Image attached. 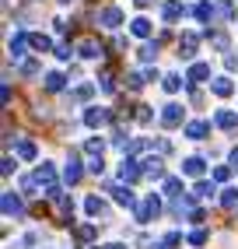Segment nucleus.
I'll return each mask as SVG.
<instances>
[{
    "label": "nucleus",
    "mask_w": 238,
    "mask_h": 249,
    "mask_svg": "<svg viewBox=\"0 0 238 249\" xmlns=\"http://www.w3.org/2000/svg\"><path fill=\"white\" fill-rule=\"evenodd\" d=\"M221 204H224L228 211H231V207H238V190H224V196H221Z\"/></svg>",
    "instance_id": "nucleus-30"
},
{
    "label": "nucleus",
    "mask_w": 238,
    "mask_h": 249,
    "mask_svg": "<svg viewBox=\"0 0 238 249\" xmlns=\"http://www.w3.org/2000/svg\"><path fill=\"white\" fill-rule=\"evenodd\" d=\"M210 91H214L217 98H228V95L235 91V85H231V77H214V81H210Z\"/></svg>",
    "instance_id": "nucleus-14"
},
{
    "label": "nucleus",
    "mask_w": 238,
    "mask_h": 249,
    "mask_svg": "<svg viewBox=\"0 0 238 249\" xmlns=\"http://www.w3.org/2000/svg\"><path fill=\"white\" fill-rule=\"evenodd\" d=\"M25 42H28V36H25V32H18V36L11 39V56H25Z\"/></svg>",
    "instance_id": "nucleus-19"
},
{
    "label": "nucleus",
    "mask_w": 238,
    "mask_h": 249,
    "mask_svg": "<svg viewBox=\"0 0 238 249\" xmlns=\"http://www.w3.org/2000/svg\"><path fill=\"white\" fill-rule=\"evenodd\" d=\"M165 193L168 196H182V182L179 179H165Z\"/></svg>",
    "instance_id": "nucleus-28"
},
{
    "label": "nucleus",
    "mask_w": 238,
    "mask_h": 249,
    "mask_svg": "<svg viewBox=\"0 0 238 249\" xmlns=\"http://www.w3.org/2000/svg\"><path fill=\"white\" fill-rule=\"evenodd\" d=\"M102 249H126V246H119V242H112V246H102Z\"/></svg>",
    "instance_id": "nucleus-42"
},
{
    "label": "nucleus",
    "mask_w": 238,
    "mask_h": 249,
    "mask_svg": "<svg viewBox=\"0 0 238 249\" xmlns=\"http://www.w3.org/2000/svg\"><path fill=\"white\" fill-rule=\"evenodd\" d=\"M140 165H144V176H147V179H165V165H161V158H144Z\"/></svg>",
    "instance_id": "nucleus-12"
},
{
    "label": "nucleus",
    "mask_w": 238,
    "mask_h": 249,
    "mask_svg": "<svg viewBox=\"0 0 238 249\" xmlns=\"http://www.w3.org/2000/svg\"><path fill=\"white\" fill-rule=\"evenodd\" d=\"M193 14H196V18H200V21H207V18H210V14H214V11H210L207 4H200V7H196Z\"/></svg>",
    "instance_id": "nucleus-38"
},
{
    "label": "nucleus",
    "mask_w": 238,
    "mask_h": 249,
    "mask_svg": "<svg viewBox=\"0 0 238 249\" xmlns=\"http://www.w3.org/2000/svg\"><path fill=\"white\" fill-rule=\"evenodd\" d=\"M231 14H235L231 4H221V7H217V18H231Z\"/></svg>",
    "instance_id": "nucleus-40"
},
{
    "label": "nucleus",
    "mask_w": 238,
    "mask_h": 249,
    "mask_svg": "<svg viewBox=\"0 0 238 249\" xmlns=\"http://www.w3.org/2000/svg\"><path fill=\"white\" fill-rule=\"evenodd\" d=\"M210 134V123H203V120H193V123H186V137L189 141H203Z\"/></svg>",
    "instance_id": "nucleus-11"
},
{
    "label": "nucleus",
    "mask_w": 238,
    "mask_h": 249,
    "mask_svg": "<svg viewBox=\"0 0 238 249\" xmlns=\"http://www.w3.org/2000/svg\"><path fill=\"white\" fill-rule=\"evenodd\" d=\"M203 242H207V231H203V228L189 231V246H203Z\"/></svg>",
    "instance_id": "nucleus-33"
},
{
    "label": "nucleus",
    "mask_w": 238,
    "mask_h": 249,
    "mask_svg": "<svg viewBox=\"0 0 238 249\" xmlns=\"http://www.w3.org/2000/svg\"><path fill=\"white\" fill-rule=\"evenodd\" d=\"M77 49H81V56H84V60H98V56H102V46H98L95 39H84Z\"/></svg>",
    "instance_id": "nucleus-16"
},
{
    "label": "nucleus",
    "mask_w": 238,
    "mask_h": 249,
    "mask_svg": "<svg viewBox=\"0 0 238 249\" xmlns=\"http://www.w3.org/2000/svg\"><path fill=\"white\" fill-rule=\"evenodd\" d=\"M109 193H112V200H116V204H123V207H133V211H137V196H133L130 186H119V182H112Z\"/></svg>",
    "instance_id": "nucleus-5"
},
{
    "label": "nucleus",
    "mask_w": 238,
    "mask_h": 249,
    "mask_svg": "<svg viewBox=\"0 0 238 249\" xmlns=\"http://www.w3.org/2000/svg\"><path fill=\"white\" fill-rule=\"evenodd\" d=\"M102 147H105V141H102V137H91V141H84V151H88L91 158H98V155H102Z\"/></svg>",
    "instance_id": "nucleus-24"
},
{
    "label": "nucleus",
    "mask_w": 238,
    "mask_h": 249,
    "mask_svg": "<svg viewBox=\"0 0 238 249\" xmlns=\"http://www.w3.org/2000/svg\"><path fill=\"white\" fill-rule=\"evenodd\" d=\"M18 158L32 161V158H35V144H32V141H18Z\"/></svg>",
    "instance_id": "nucleus-22"
},
{
    "label": "nucleus",
    "mask_w": 238,
    "mask_h": 249,
    "mask_svg": "<svg viewBox=\"0 0 238 249\" xmlns=\"http://www.w3.org/2000/svg\"><path fill=\"white\" fill-rule=\"evenodd\" d=\"M88 172H95V176H102V172H105V161H102V155L88 161Z\"/></svg>",
    "instance_id": "nucleus-32"
},
{
    "label": "nucleus",
    "mask_w": 238,
    "mask_h": 249,
    "mask_svg": "<svg viewBox=\"0 0 238 249\" xmlns=\"http://www.w3.org/2000/svg\"><path fill=\"white\" fill-rule=\"evenodd\" d=\"M95 231H98L95 225H81V228H77V235H81V239H95Z\"/></svg>",
    "instance_id": "nucleus-36"
},
{
    "label": "nucleus",
    "mask_w": 238,
    "mask_h": 249,
    "mask_svg": "<svg viewBox=\"0 0 238 249\" xmlns=\"http://www.w3.org/2000/svg\"><path fill=\"white\" fill-rule=\"evenodd\" d=\"M179 14H182V7H179V4H165V18H168V21L179 18Z\"/></svg>",
    "instance_id": "nucleus-35"
},
{
    "label": "nucleus",
    "mask_w": 238,
    "mask_h": 249,
    "mask_svg": "<svg viewBox=\"0 0 238 249\" xmlns=\"http://www.w3.org/2000/svg\"><path fill=\"white\" fill-rule=\"evenodd\" d=\"M46 91H63V74H46Z\"/></svg>",
    "instance_id": "nucleus-23"
},
{
    "label": "nucleus",
    "mask_w": 238,
    "mask_h": 249,
    "mask_svg": "<svg viewBox=\"0 0 238 249\" xmlns=\"http://www.w3.org/2000/svg\"><path fill=\"white\" fill-rule=\"evenodd\" d=\"M179 242H182V235H179V231H168V235L161 239V246H158V249H175Z\"/></svg>",
    "instance_id": "nucleus-27"
},
{
    "label": "nucleus",
    "mask_w": 238,
    "mask_h": 249,
    "mask_svg": "<svg viewBox=\"0 0 238 249\" xmlns=\"http://www.w3.org/2000/svg\"><path fill=\"white\" fill-rule=\"evenodd\" d=\"M112 120V112L109 109H98V106H91V109H84V126H91V130H98V126H105Z\"/></svg>",
    "instance_id": "nucleus-2"
},
{
    "label": "nucleus",
    "mask_w": 238,
    "mask_h": 249,
    "mask_svg": "<svg viewBox=\"0 0 238 249\" xmlns=\"http://www.w3.org/2000/svg\"><path fill=\"white\" fill-rule=\"evenodd\" d=\"M91 91H95V85H81V88L70 91V98H74V102H84V98H91Z\"/></svg>",
    "instance_id": "nucleus-25"
},
{
    "label": "nucleus",
    "mask_w": 238,
    "mask_h": 249,
    "mask_svg": "<svg viewBox=\"0 0 238 249\" xmlns=\"http://www.w3.org/2000/svg\"><path fill=\"white\" fill-rule=\"evenodd\" d=\"M158 214H161V196H154V193H151L147 200L137 207V221H140V225H147L151 218H158Z\"/></svg>",
    "instance_id": "nucleus-1"
},
{
    "label": "nucleus",
    "mask_w": 238,
    "mask_h": 249,
    "mask_svg": "<svg viewBox=\"0 0 238 249\" xmlns=\"http://www.w3.org/2000/svg\"><path fill=\"white\" fill-rule=\"evenodd\" d=\"M196 42H200V39L193 36V32H186V36L179 39V56H186V60H189V56L196 53Z\"/></svg>",
    "instance_id": "nucleus-15"
},
{
    "label": "nucleus",
    "mask_w": 238,
    "mask_h": 249,
    "mask_svg": "<svg viewBox=\"0 0 238 249\" xmlns=\"http://www.w3.org/2000/svg\"><path fill=\"white\" fill-rule=\"evenodd\" d=\"M140 176H144V165H137L133 158H123V161H119V179H123V182H137Z\"/></svg>",
    "instance_id": "nucleus-4"
},
{
    "label": "nucleus",
    "mask_w": 238,
    "mask_h": 249,
    "mask_svg": "<svg viewBox=\"0 0 238 249\" xmlns=\"http://www.w3.org/2000/svg\"><path fill=\"white\" fill-rule=\"evenodd\" d=\"M214 193H217V190H214V182H207V179H203V182H196V186H193V196H196V200H210Z\"/></svg>",
    "instance_id": "nucleus-18"
},
{
    "label": "nucleus",
    "mask_w": 238,
    "mask_h": 249,
    "mask_svg": "<svg viewBox=\"0 0 238 249\" xmlns=\"http://www.w3.org/2000/svg\"><path fill=\"white\" fill-rule=\"evenodd\" d=\"M84 211H88V218H105L109 204L102 200V196H88V200H84Z\"/></svg>",
    "instance_id": "nucleus-9"
},
{
    "label": "nucleus",
    "mask_w": 238,
    "mask_h": 249,
    "mask_svg": "<svg viewBox=\"0 0 238 249\" xmlns=\"http://www.w3.org/2000/svg\"><path fill=\"white\" fill-rule=\"evenodd\" d=\"M228 176H231V165H221V169H214V179H217V182H224Z\"/></svg>",
    "instance_id": "nucleus-37"
},
{
    "label": "nucleus",
    "mask_w": 238,
    "mask_h": 249,
    "mask_svg": "<svg viewBox=\"0 0 238 249\" xmlns=\"http://www.w3.org/2000/svg\"><path fill=\"white\" fill-rule=\"evenodd\" d=\"M95 18H98L102 28H119V25H123V11H119V7H102Z\"/></svg>",
    "instance_id": "nucleus-3"
},
{
    "label": "nucleus",
    "mask_w": 238,
    "mask_h": 249,
    "mask_svg": "<svg viewBox=\"0 0 238 249\" xmlns=\"http://www.w3.org/2000/svg\"><path fill=\"white\" fill-rule=\"evenodd\" d=\"M161 88H165V91H179V88H182V77H179V74H168V77L161 81Z\"/></svg>",
    "instance_id": "nucleus-26"
},
{
    "label": "nucleus",
    "mask_w": 238,
    "mask_h": 249,
    "mask_svg": "<svg viewBox=\"0 0 238 249\" xmlns=\"http://www.w3.org/2000/svg\"><path fill=\"white\" fill-rule=\"evenodd\" d=\"M0 172H4V176H11V172H14V158H4V165H0Z\"/></svg>",
    "instance_id": "nucleus-41"
},
{
    "label": "nucleus",
    "mask_w": 238,
    "mask_h": 249,
    "mask_svg": "<svg viewBox=\"0 0 238 249\" xmlns=\"http://www.w3.org/2000/svg\"><path fill=\"white\" fill-rule=\"evenodd\" d=\"M126 85H130L133 91H140V88H144V77H140V74H130V77H126Z\"/></svg>",
    "instance_id": "nucleus-34"
},
{
    "label": "nucleus",
    "mask_w": 238,
    "mask_h": 249,
    "mask_svg": "<svg viewBox=\"0 0 238 249\" xmlns=\"http://www.w3.org/2000/svg\"><path fill=\"white\" fill-rule=\"evenodd\" d=\"M60 4H70V0H60Z\"/></svg>",
    "instance_id": "nucleus-44"
},
{
    "label": "nucleus",
    "mask_w": 238,
    "mask_h": 249,
    "mask_svg": "<svg viewBox=\"0 0 238 249\" xmlns=\"http://www.w3.org/2000/svg\"><path fill=\"white\" fill-rule=\"evenodd\" d=\"M130 28H133V36H137V39H147V36H151V21H147V18H137Z\"/></svg>",
    "instance_id": "nucleus-21"
},
{
    "label": "nucleus",
    "mask_w": 238,
    "mask_h": 249,
    "mask_svg": "<svg viewBox=\"0 0 238 249\" xmlns=\"http://www.w3.org/2000/svg\"><path fill=\"white\" fill-rule=\"evenodd\" d=\"M179 123H182V106L168 102V106L161 109V126H179Z\"/></svg>",
    "instance_id": "nucleus-8"
},
{
    "label": "nucleus",
    "mask_w": 238,
    "mask_h": 249,
    "mask_svg": "<svg viewBox=\"0 0 238 249\" xmlns=\"http://www.w3.org/2000/svg\"><path fill=\"white\" fill-rule=\"evenodd\" d=\"M214 123H217L221 130H235V126H238V112H231V109H221V112L214 116Z\"/></svg>",
    "instance_id": "nucleus-13"
},
{
    "label": "nucleus",
    "mask_w": 238,
    "mask_h": 249,
    "mask_svg": "<svg viewBox=\"0 0 238 249\" xmlns=\"http://www.w3.org/2000/svg\"><path fill=\"white\" fill-rule=\"evenodd\" d=\"M182 172H186V176H200V172H203V158H186V161H182Z\"/></svg>",
    "instance_id": "nucleus-20"
},
{
    "label": "nucleus",
    "mask_w": 238,
    "mask_h": 249,
    "mask_svg": "<svg viewBox=\"0 0 238 249\" xmlns=\"http://www.w3.org/2000/svg\"><path fill=\"white\" fill-rule=\"evenodd\" d=\"M63 179L70 182V186L81 179V161H77V155H70V161H67V169H63Z\"/></svg>",
    "instance_id": "nucleus-17"
},
{
    "label": "nucleus",
    "mask_w": 238,
    "mask_h": 249,
    "mask_svg": "<svg viewBox=\"0 0 238 249\" xmlns=\"http://www.w3.org/2000/svg\"><path fill=\"white\" fill-rule=\"evenodd\" d=\"M207 77H210V63H193L189 74H186V81H189V85H203Z\"/></svg>",
    "instance_id": "nucleus-10"
},
{
    "label": "nucleus",
    "mask_w": 238,
    "mask_h": 249,
    "mask_svg": "<svg viewBox=\"0 0 238 249\" xmlns=\"http://www.w3.org/2000/svg\"><path fill=\"white\" fill-rule=\"evenodd\" d=\"M32 49H35V53H49V39L46 36H32Z\"/></svg>",
    "instance_id": "nucleus-29"
},
{
    "label": "nucleus",
    "mask_w": 238,
    "mask_h": 249,
    "mask_svg": "<svg viewBox=\"0 0 238 249\" xmlns=\"http://www.w3.org/2000/svg\"><path fill=\"white\" fill-rule=\"evenodd\" d=\"M35 182H39V186H46V190H53V186H56V169H53L49 161H42L39 169H35Z\"/></svg>",
    "instance_id": "nucleus-6"
},
{
    "label": "nucleus",
    "mask_w": 238,
    "mask_h": 249,
    "mask_svg": "<svg viewBox=\"0 0 238 249\" xmlns=\"http://www.w3.org/2000/svg\"><path fill=\"white\" fill-rule=\"evenodd\" d=\"M210 42L221 49V53H224V49H228V36H224V32H214V36H210Z\"/></svg>",
    "instance_id": "nucleus-31"
},
{
    "label": "nucleus",
    "mask_w": 238,
    "mask_h": 249,
    "mask_svg": "<svg viewBox=\"0 0 238 249\" xmlns=\"http://www.w3.org/2000/svg\"><path fill=\"white\" fill-rule=\"evenodd\" d=\"M4 214H7V218H21V214H25V204H21L18 193H4Z\"/></svg>",
    "instance_id": "nucleus-7"
},
{
    "label": "nucleus",
    "mask_w": 238,
    "mask_h": 249,
    "mask_svg": "<svg viewBox=\"0 0 238 249\" xmlns=\"http://www.w3.org/2000/svg\"><path fill=\"white\" fill-rule=\"evenodd\" d=\"M147 4H151V0H137V7H147Z\"/></svg>",
    "instance_id": "nucleus-43"
},
{
    "label": "nucleus",
    "mask_w": 238,
    "mask_h": 249,
    "mask_svg": "<svg viewBox=\"0 0 238 249\" xmlns=\"http://www.w3.org/2000/svg\"><path fill=\"white\" fill-rule=\"evenodd\" d=\"M21 74H25V77H32V74H39V63H35V60H28L25 67H21Z\"/></svg>",
    "instance_id": "nucleus-39"
}]
</instances>
